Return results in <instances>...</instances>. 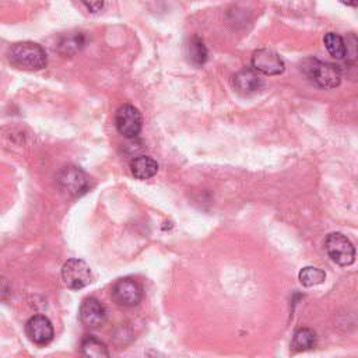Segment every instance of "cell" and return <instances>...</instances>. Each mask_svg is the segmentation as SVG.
<instances>
[{"mask_svg":"<svg viewBox=\"0 0 358 358\" xmlns=\"http://www.w3.org/2000/svg\"><path fill=\"white\" fill-rule=\"evenodd\" d=\"M10 64L23 70H42L48 65V56L45 49L35 42H17L9 52Z\"/></svg>","mask_w":358,"mask_h":358,"instance_id":"1","label":"cell"},{"mask_svg":"<svg viewBox=\"0 0 358 358\" xmlns=\"http://www.w3.org/2000/svg\"><path fill=\"white\" fill-rule=\"evenodd\" d=\"M301 69L305 76L318 87L330 90L336 88L341 83V73L340 69L330 64H323L318 59H305L301 64Z\"/></svg>","mask_w":358,"mask_h":358,"instance_id":"2","label":"cell"},{"mask_svg":"<svg viewBox=\"0 0 358 358\" xmlns=\"http://www.w3.org/2000/svg\"><path fill=\"white\" fill-rule=\"evenodd\" d=\"M56 181L65 194L70 196H82L90 189V176L76 165H68L57 173Z\"/></svg>","mask_w":358,"mask_h":358,"instance_id":"3","label":"cell"},{"mask_svg":"<svg viewBox=\"0 0 358 358\" xmlns=\"http://www.w3.org/2000/svg\"><path fill=\"white\" fill-rule=\"evenodd\" d=\"M325 249L329 258L339 266H350L355 259V249L351 241L341 232H332L325 241Z\"/></svg>","mask_w":358,"mask_h":358,"instance_id":"4","label":"cell"},{"mask_svg":"<svg viewBox=\"0 0 358 358\" xmlns=\"http://www.w3.org/2000/svg\"><path fill=\"white\" fill-rule=\"evenodd\" d=\"M115 125L117 132L126 139H135L140 135L143 128V117L138 108L131 104L122 105L116 111Z\"/></svg>","mask_w":358,"mask_h":358,"instance_id":"5","label":"cell"},{"mask_svg":"<svg viewBox=\"0 0 358 358\" xmlns=\"http://www.w3.org/2000/svg\"><path fill=\"white\" fill-rule=\"evenodd\" d=\"M112 296L117 305L132 308L142 303L143 287L133 279L125 277L117 280L112 287Z\"/></svg>","mask_w":358,"mask_h":358,"instance_id":"6","label":"cell"},{"mask_svg":"<svg viewBox=\"0 0 358 358\" xmlns=\"http://www.w3.org/2000/svg\"><path fill=\"white\" fill-rule=\"evenodd\" d=\"M62 279L68 288L77 291L91 283V269L82 259H70L62 267Z\"/></svg>","mask_w":358,"mask_h":358,"instance_id":"7","label":"cell"},{"mask_svg":"<svg viewBox=\"0 0 358 358\" xmlns=\"http://www.w3.org/2000/svg\"><path fill=\"white\" fill-rule=\"evenodd\" d=\"M252 69L265 76L281 75L285 69L283 57L272 49H259L252 55Z\"/></svg>","mask_w":358,"mask_h":358,"instance_id":"8","label":"cell"},{"mask_svg":"<svg viewBox=\"0 0 358 358\" xmlns=\"http://www.w3.org/2000/svg\"><path fill=\"white\" fill-rule=\"evenodd\" d=\"M27 336L30 340L38 346H45L53 340L55 332L50 321L44 315L32 317L26 326Z\"/></svg>","mask_w":358,"mask_h":358,"instance_id":"9","label":"cell"},{"mask_svg":"<svg viewBox=\"0 0 358 358\" xmlns=\"http://www.w3.org/2000/svg\"><path fill=\"white\" fill-rule=\"evenodd\" d=\"M79 317L84 326L97 329L105 323L106 311L104 305L98 300H95V298H86L82 303Z\"/></svg>","mask_w":358,"mask_h":358,"instance_id":"10","label":"cell"},{"mask_svg":"<svg viewBox=\"0 0 358 358\" xmlns=\"http://www.w3.org/2000/svg\"><path fill=\"white\" fill-rule=\"evenodd\" d=\"M232 86L240 94L251 95V94H254V93L261 90V87L263 86V80H262L261 75L256 70H254V69H243L241 72H238L234 76Z\"/></svg>","mask_w":358,"mask_h":358,"instance_id":"11","label":"cell"},{"mask_svg":"<svg viewBox=\"0 0 358 358\" xmlns=\"http://www.w3.org/2000/svg\"><path fill=\"white\" fill-rule=\"evenodd\" d=\"M132 175L138 179H150L158 172V164L154 158L149 156H138L131 162Z\"/></svg>","mask_w":358,"mask_h":358,"instance_id":"12","label":"cell"},{"mask_svg":"<svg viewBox=\"0 0 358 358\" xmlns=\"http://www.w3.org/2000/svg\"><path fill=\"white\" fill-rule=\"evenodd\" d=\"M187 56H188V61L196 68H200L206 64L207 48L200 38L194 37L189 39V42L187 44Z\"/></svg>","mask_w":358,"mask_h":358,"instance_id":"13","label":"cell"},{"mask_svg":"<svg viewBox=\"0 0 358 358\" xmlns=\"http://www.w3.org/2000/svg\"><path fill=\"white\" fill-rule=\"evenodd\" d=\"M82 352L86 357L90 358H104V357H109V351L108 347L105 346L104 341H101L98 337L95 336H86L82 341Z\"/></svg>","mask_w":358,"mask_h":358,"instance_id":"14","label":"cell"},{"mask_svg":"<svg viewBox=\"0 0 358 358\" xmlns=\"http://www.w3.org/2000/svg\"><path fill=\"white\" fill-rule=\"evenodd\" d=\"M317 344V335L312 329H308V328H301L298 329L295 333H294V339H292V350L294 351H307V350H311L314 348Z\"/></svg>","mask_w":358,"mask_h":358,"instance_id":"15","label":"cell"},{"mask_svg":"<svg viewBox=\"0 0 358 358\" xmlns=\"http://www.w3.org/2000/svg\"><path fill=\"white\" fill-rule=\"evenodd\" d=\"M298 279H300V283L304 287H315L325 281L326 274L323 270H321L318 267L307 266L300 272V274H298Z\"/></svg>","mask_w":358,"mask_h":358,"instance_id":"16","label":"cell"},{"mask_svg":"<svg viewBox=\"0 0 358 358\" xmlns=\"http://www.w3.org/2000/svg\"><path fill=\"white\" fill-rule=\"evenodd\" d=\"M325 46L328 52L336 57V59H344L346 57V41L335 32H328L323 38Z\"/></svg>","mask_w":358,"mask_h":358,"instance_id":"17","label":"cell"},{"mask_svg":"<svg viewBox=\"0 0 358 358\" xmlns=\"http://www.w3.org/2000/svg\"><path fill=\"white\" fill-rule=\"evenodd\" d=\"M86 44V38L83 34H73L65 37L59 44V50L62 55H73L79 52Z\"/></svg>","mask_w":358,"mask_h":358,"instance_id":"18","label":"cell"},{"mask_svg":"<svg viewBox=\"0 0 358 358\" xmlns=\"http://www.w3.org/2000/svg\"><path fill=\"white\" fill-rule=\"evenodd\" d=\"M90 13H98L104 8V0H82Z\"/></svg>","mask_w":358,"mask_h":358,"instance_id":"19","label":"cell"},{"mask_svg":"<svg viewBox=\"0 0 358 358\" xmlns=\"http://www.w3.org/2000/svg\"><path fill=\"white\" fill-rule=\"evenodd\" d=\"M340 2L346 6H351V8L357 6V0H340Z\"/></svg>","mask_w":358,"mask_h":358,"instance_id":"20","label":"cell"}]
</instances>
